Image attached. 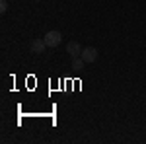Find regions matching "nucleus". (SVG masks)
<instances>
[{
  "instance_id": "f257e3e1",
  "label": "nucleus",
  "mask_w": 146,
  "mask_h": 144,
  "mask_svg": "<svg viewBox=\"0 0 146 144\" xmlns=\"http://www.w3.org/2000/svg\"><path fill=\"white\" fill-rule=\"evenodd\" d=\"M43 39H45L47 47H58L60 41H62V35L58 33V31H47Z\"/></svg>"
},
{
  "instance_id": "f03ea898",
  "label": "nucleus",
  "mask_w": 146,
  "mask_h": 144,
  "mask_svg": "<svg viewBox=\"0 0 146 144\" xmlns=\"http://www.w3.org/2000/svg\"><path fill=\"white\" fill-rule=\"evenodd\" d=\"M66 53L72 58H78V56H82V47H80L78 41H70V43L66 45Z\"/></svg>"
},
{
  "instance_id": "7ed1b4c3",
  "label": "nucleus",
  "mask_w": 146,
  "mask_h": 144,
  "mask_svg": "<svg viewBox=\"0 0 146 144\" xmlns=\"http://www.w3.org/2000/svg\"><path fill=\"white\" fill-rule=\"evenodd\" d=\"M82 58H84L86 62H94V60L98 58V49H96V47H86V49H82Z\"/></svg>"
},
{
  "instance_id": "20e7f679",
  "label": "nucleus",
  "mask_w": 146,
  "mask_h": 144,
  "mask_svg": "<svg viewBox=\"0 0 146 144\" xmlns=\"http://www.w3.org/2000/svg\"><path fill=\"white\" fill-rule=\"evenodd\" d=\"M45 49H47L45 39H33V41H31V53L41 55V53H45Z\"/></svg>"
},
{
  "instance_id": "39448f33",
  "label": "nucleus",
  "mask_w": 146,
  "mask_h": 144,
  "mask_svg": "<svg viewBox=\"0 0 146 144\" xmlns=\"http://www.w3.org/2000/svg\"><path fill=\"white\" fill-rule=\"evenodd\" d=\"M84 64H86V60H84L82 56L72 58V68H74V70H84Z\"/></svg>"
},
{
  "instance_id": "423d86ee",
  "label": "nucleus",
  "mask_w": 146,
  "mask_h": 144,
  "mask_svg": "<svg viewBox=\"0 0 146 144\" xmlns=\"http://www.w3.org/2000/svg\"><path fill=\"white\" fill-rule=\"evenodd\" d=\"M6 10H8V2H6V0H0V12L4 14Z\"/></svg>"
}]
</instances>
